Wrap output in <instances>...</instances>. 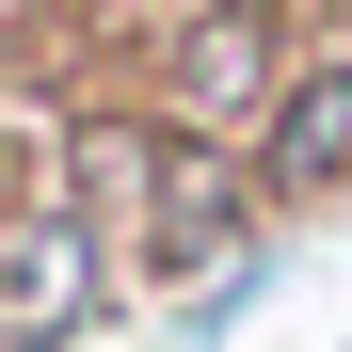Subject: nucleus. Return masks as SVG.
I'll use <instances>...</instances> for the list:
<instances>
[{"label":"nucleus","mask_w":352,"mask_h":352,"mask_svg":"<svg viewBox=\"0 0 352 352\" xmlns=\"http://www.w3.org/2000/svg\"><path fill=\"white\" fill-rule=\"evenodd\" d=\"M288 0H176L160 16V65H144V112L176 144H256V112L288 96Z\"/></svg>","instance_id":"nucleus-1"},{"label":"nucleus","mask_w":352,"mask_h":352,"mask_svg":"<svg viewBox=\"0 0 352 352\" xmlns=\"http://www.w3.org/2000/svg\"><path fill=\"white\" fill-rule=\"evenodd\" d=\"M112 288H129V256H112L65 192H32L0 224V352H80L112 320Z\"/></svg>","instance_id":"nucleus-2"},{"label":"nucleus","mask_w":352,"mask_h":352,"mask_svg":"<svg viewBox=\"0 0 352 352\" xmlns=\"http://www.w3.org/2000/svg\"><path fill=\"white\" fill-rule=\"evenodd\" d=\"M241 176H256V208H336L352 192V48H305L288 65V96L256 112Z\"/></svg>","instance_id":"nucleus-3"},{"label":"nucleus","mask_w":352,"mask_h":352,"mask_svg":"<svg viewBox=\"0 0 352 352\" xmlns=\"http://www.w3.org/2000/svg\"><path fill=\"white\" fill-rule=\"evenodd\" d=\"M0 224H16V208H0Z\"/></svg>","instance_id":"nucleus-4"},{"label":"nucleus","mask_w":352,"mask_h":352,"mask_svg":"<svg viewBox=\"0 0 352 352\" xmlns=\"http://www.w3.org/2000/svg\"><path fill=\"white\" fill-rule=\"evenodd\" d=\"M336 16H352V0H336Z\"/></svg>","instance_id":"nucleus-5"}]
</instances>
